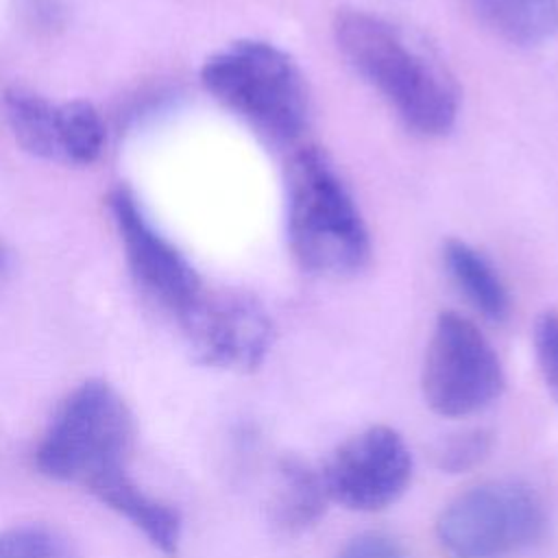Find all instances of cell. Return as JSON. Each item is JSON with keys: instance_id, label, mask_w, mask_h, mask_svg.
<instances>
[{"instance_id": "cell-1", "label": "cell", "mask_w": 558, "mask_h": 558, "mask_svg": "<svg viewBox=\"0 0 558 558\" xmlns=\"http://www.w3.org/2000/svg\"><path fill=\"white\" fill-rule=\"evenodd\" d=\"M135 421L120 392L87 379L57 408L37 451V469L50 480L72 484L124 517L153 547L177 554L181 517L131 477L129 462Z\"/></svg>"}, {"instance_id": "cell-2", "label": "cell", "mask_w": 558, "mask_h": 558, "mask_svg": "<svg viewBox=\"0 0 558 558\" xmlns=\"http://www.w3.org/2000/svg\"><path fill=\"white\" fill-rule=\"evenodd\" d=\"M333 41L347 63L423 137L445 135L458 118V85L447 68L399 26L362 9H340Z\"/></svg>"}, {"instance_id": "cell-3", "label": "cell", "mask_w": 558, "mask_h": 558, "mask_svg": "<svg viewBox=\"0 0 558 558\" xmlns=\"http://www.w3.org/2000/svg\"><path fill=\"white\" fill-rule=\"evenodd\" d=\"M286 222L290 251L305 272L349 279L368 264L364 218L318 146L296 148L286 163Z\"/></svg>"}, {"instance_id": "cell-4", "label": "cell", "mask_w": 558, "mask_h": 558, "mask_svg": "<svg viewBox=\"0 0 558 558\" xmlns=\"http://www.w3.org/2000/svg\"><path fill=\"white\" fill-rule=\"evenodd\" d=\"M205 89L270 144H292L307 126L310 96L299 65L281 48L240 39L207 57Z\"/></svg>"}, {"instance_id": "cell-5", "label": "cell", "mask_w": 558, "mask_h": 558, "mask_svg": "<svg viewBox=\"0 0 558 558\" xmlns=\"http://www.w3.org/2000/svg\"><path fill=\"white\" fill-rule=\"evenodd\" d=\"M545 530L541 495L517 480L471 486L436 521V538L447 558H512L538 543Z\"/></svg>"}, {"instance_id": "cell-6", "label": "cell", "mask_w": 558, "mask_h": 558, "mask_svg": "<svg viewBox=\"0 0 558 558\" xmlns=\"http://www.w3.org/2000/svg\"><path fill=\"white\" fill-rule=\"evenodd\" d=\"M501 362L486 336L462 314L440 312L423 360L425 403L440 416H469L504 390Z\"/></svg>"}, {"instance_id": "cell-7", "label": "cell", "mask_w": 558, "mask_h": 558, "mask_svg": "<svg viewBox=\"0 0 558 558\" xmlns=\"http://www.w3.org/2000/svg\"><path fill=\"white\" fill-rule=\"evenodd\" d=\"M192 355L211 368L251 373L268 355L272 320L242 290H201L177 316Z\"/></svg>"}, {"instance_id": "cell-8", "label": "cell", "mask_w": 558, "mask_h": 558, "mask_svg": "<svg viewBox=\"0 0 558 558\" xmlns=\"http://www.w3.org/2000/svg\"><path fill=\"white\" fill-rule=\"evenodd\" d=\"M331 501L360 512L395 504L410 484L412 453L388 425H371L342 440L320 466Z\"/></svg>"}, {"instance_id": "cell-9", "label": "cell", "mask_w": 558, "mask_h": 558, "mask_svg": "<svg viewBox=\"0 0 558 558\" xmlns=\"http://www.w3.org/2000/svg\"><path fill=\"white\" fill-rule=\"evenodd\" d=\"M107 205L135 283L148 299L179 316L203 290L196 270L172 242L155 231L126 187H116Z\"/></svg>"}, {"instance_id": "cell-10", "label": "cell", "mask_w": 558, "mask_h": 558, "mask_svg": "<svg viewBox=\"0 0 558 558\" xmlns=\"http://www.w3.org/2000/svg\"><path fill=\"white\" fill-rule=\"evenodd\" d=\"M9 129L22 150L37 159L68 163V107L13 85L2 96Z\"/></svg>"}, {"instance_id": "cell-11", "label": "cell", "mask_w": 558, "mask_h": 558, "mask_svg": "<svg viewBox=\"0 0 558 558\" xmlns=\"http://www.w3.org/2000/svg\"><path fill=\"white\" fill-rule=\"evenodd\" d=\"M277 490L272 499V519L286 532H303L312 527L331 501L323 482V473L301 456L286 453L277 464Z\"/></svg>"}, {"instance_id": "cell-12", "label": "cell", "mask_w": 558, "mask_h": 558, "mask_svg": "<svg viewBox=\"0 0 558 558\" xmlns=\"http://www.w3.org/2000/svg\"><path fill=\"white\" fill-rule=\"evenodd\" d=\"M442 264L453 286L488 320L501 323L510 314V294L493 264L464 240H447Z\"/></svg>"}, {"instance_id": "cell-13", "label": "cell", "mask_w": 558, "mask_h": 558, "mask_svg": "<svg viewBox=\"0 0 558 558\" xmlns=\"http://www.w3.org/2000/svg\"><path fill=\"white\" fill-rule=\"evenodd\" d=\"M477 17L512 46H538L558 31V0H469Z\"/></svg>"}, {"instance_id": "cell-14", "label": "cell", "mask_w": 558, "mask_h": 558, "mask_svg": "<svg viewBox=\"0 0 558 558\" xmlns=\"http://www.w3.org/2000/svg\"><path fill=\"white\" fill-rule=\"evenodd\" d=\"M493 449V434L484 427H469L445 436L434 447V464L442 473H466L482 464Z\"/></svg>"}, {"instance_id": "cell-15", "label": "cell", "mask_w": 558, "mask_h": 558, "mask_svg": "<svg viewBox=\"0 0 558 558\" xmlns=\"http://www.w3.org/2000/svg\"><path fill=\"white\" fill-rule=\"evenodd\" d=\"M0 558H72L65 543L41 525H15L0 532Z\"/></svg>"}, {"instance_id": "cell-16", "label": "cell", "mask_w": 558, "mask_h": 558, "mask_svg": "<svg viewBox=\"0 0 558 558\" xmlns=\"http://www.w3.org/2000/svg\"><path fill=\"white\" fill-rule=\"evenodd\" d=\"M534 353L541 375L558 401V312L547 310L534 325Z\"/></svg>"}, {"instance_id": "cell-17", "label": "cell", "mask_w": 558, "mask_h": 558, "mask_svg": "<svg viewBox=\"0 0 558 558\" xmlns=\"http://www.w3.org/2000/svg\"><path fill=\"white\" fill-rule=\"evenodd\" d=\"M338 558H405V551L388 534L362 532L340 549Z\"/></svg>"}, {"instance_id": "cell-18", "label": "cell", "mask_w": 558, "mask_h": 558, "mask_svg": "<svg viewBox=\"0 0 558 558\" xmlns=\"http://www.w3.org/2000/svg\"><path fill=\"white\" fill-rule=\"evenodd\" d=\"M7 262H9V255H7V248L0 244V272L7 268Z\"/></svg>"}]
</instances>
